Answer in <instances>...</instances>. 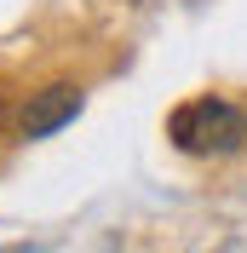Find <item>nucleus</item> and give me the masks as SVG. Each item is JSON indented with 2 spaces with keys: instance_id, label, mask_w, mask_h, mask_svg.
Wrapping results in <instances>:
<instances>
[{
  "instance_id": "f03ea898",
  "label": "nucleus",
  "mask_w": 247,
  "mask_h": 253,
  "mask_svg": "<svg viewBox=\"0 0 247 253\" xmlns=\"http://www.w3.org/2000/svg\"><path fill=\"white\" fill-rule=\"evenodd\" d=\"M81 86L75 81H52V86H41V92H29V104H23V115H17V132L23 138H52V132H63V126L81 115Z\"/></svg>"
},
{
  "instance_id": "f257e3e1",
  "label": "nucleus",
  "mask_w": 247,
  "mask_h": 253,
  "mask_svg": "<svg viewBox=\"0 0 247 253\" xmlns=\"http://www.w3.org/2000/svg\"><path fill=\"white\" fill-rule=\"evenodd\" d=\"M167 138L184 156H236L247 144V115L230 98H190L167 115Z\"/></svg>"
}]
</instances>
